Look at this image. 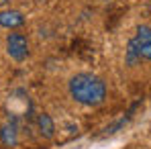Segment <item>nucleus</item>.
Returning <instances> with one entry per match:
<instances>
[{
  "mask_svg": "<svg viewBox=\"0 0 151 149\" xmlns=\"http://www.w3.org/2000/svg\"><path fill=\"white\" fill-rule=\"evenodd\" d=\"M70 94L84 106H98L106 98V84L94 74H76L70 80Z\"/></svg>",
  "mask_w": 151,
  "mask_h": 149,
  "instance_id": "f257e3e1",
  "label": "nucleus"
},
{
  "mask_svg": "<svg viewBox=\"0 0 151 149\" xmlns=\"http://www.w3.org/2000/svg\"><path fill=\"white\" fill-rule=\"evenodd\" d=\"M129 61H151V27H139L135 37L129 41Z\"/></svg>",
  "mask_w": 151,
  "mask_h": 149,
  "instance_id": "f03ea898",
  "label": "nucleus"
},
{
  "mask_svg": "<svg viewBox=\"0 0 151 149\" xmlns=\"http://www.w3.org/2000/svg\"><path fill=\"white\" fill-rule=\"evenodd\" d=\"M6 51L17 61L27 59V55H29V41H27V37L21 35V33H10L6 37Z\"/></svg>",
  "mask_w": 151,
  "mask_h": 149,
  "instance_id": "7ed1b4c3",
  "label": "nucleus"
},
{
  "mask_svg": "<svg viewBox=\"0 0 151 149\" xmlns=\"http://www.w3.org/2000/svg\"><path fill=\"white\" fill-rule=\"evenodd\" d=\"M25 25V17L21 10H12V8H6L0 12V27L4 29H14V27Z\"/></svg>",
  "mask_w": 151,
  "mask_h": 149,
  "instance_id": "20e7f679",
  "label": "nucleus"
},
{
  "mask_svg": "<svg viewBox=\"0 0 151 149\" xmlns=\"http://www.w3.org/2000/svg\"><path fill=\"white\" fill-rule=\"evenodd\" d=\"M0 139H2V143L8 145V147H12V145L19 143V131H17V123H14V121H8L6 125H2V129H0Z\"/></svg>",
  "mask_w": 151,
  "mask_h": 149,
  "instance_id": "39448f33",
  "label": "nucleus"
},
{
  "mask_svg": "<svg viewBox=\"0 0 151 149\" xmlns=\"http://www.w3.org/2000/svg\"><path fill=\"white\" fill-rule=\"evenodd\" d=\"M37 125H39V131H41V135H43V137H47V139L53 137L55 127H53V121H51L49 114L41 112V114H39V119H37Z\"/></svg>",
  "mask_w": 151,
  "mask_h": 149,
  "instance_id": "423d86ee",
  "label": "nucleus"
}]
</instances>
